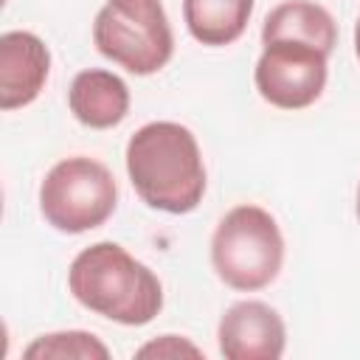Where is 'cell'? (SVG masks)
Instances as JSON below:
<instances>
[{
  "label": "cell",
  "instance_id": "1",
  "mask_svg": "<svg viewBox=\"0 0 360 360\" xmlns=\"http://www.w3.org/2000/svg\"><path fill=\"white\" fill-rule=\"evenodd\" d=\"M127 174L138 197L166 214L194 211L208 183L200 143L177 121H149L129 135Z\"/></svg>",
  "mask_w": 360,
  "mask_h": 360
},
{
  "label": "cell",
  "instance_id": "2",
  "mask_svg": "<svg viewBox=\"0 0 360 360\" xmlns=\"http://www.w3.org/2000/svg\"><path fill=\"white\" fill-rule=\"evenodd\" d=\"M68 287L82 307L124 326H143L163 307L160 278L115 242L84 248L70 262Z\"/></svg>",
  "mask_w": 360,
  "mask_h": 360
},
{
  "label": "cell",
  "instance_id": "3",
  "mask_svg": "<svg viewBox=\"0 0 360 360\" xmlns=\"http://www.w3.org/2000/svg\"><path fill=\"white\" fill-rule=\"evenodd\" d=\"M211 264L219 281L239 292H256L276 281L284 264V236L262 205L231 208L211 236Z\"/></svg>",
  "mask_w": 360,
  "mask_h": 360
},
{
  "label": "cell",
  "instance_id": "4",
  "mask_svg": "<svg viewBox=\"0 0 360 360\" xmlns=\"http://www.w3.org/2000/svg\"><path fill=\"white\" fill-rule=\"evenodd\" d=\"M93 42L104 59L135 76L158 73L174 53L160 0H107L96 14Z\"/></svg>",
  "mask_w": 360,
  "mask_h": 360
},
{
  "label": "cell",
  "instance_id": "5",
  "mask_svg": "<svg viewBox=\"0 0 360 360\" xmlns=\"http://www.w3.org/2000/svg\"><path fill=\"white\" fill-rule=\"evenodd\" d=\"M118 202L112 172L84 155L65 158L39 186V211L62 233H84L104 225Z\"/></svg>",
  "mask_w": 360,
  "mask_h": 360
},
{
  "label": "cell",
  "instance_id": "6",
  "mask_svg": "<svg viewBox=\"0 0 360 360\" xmlns=\"http://www.w3.org/2000/svg\"><path fill=\"white\" fill-rule=\"evenodd\" d=\"M326 59L329 53L309 42H264V51L253 68L256 90L278 110H304L315 104L326 87Z\"/></svg>",
  "mask_w": 360,
  "mask_h": 360
},
{
  "label": "cell",
  "instance_id": "7",
  "mask_svg": "<svg viewBox=\"0 0 360 360\" xmlns=\"http://www.w3.org/2000/svg\"><path fill=\"white\" fill-rule=\"evenodd\" d=\"M217 340L228 360H278L287 346V329L270 304L236 301L219 318Z\"/></svg>",
  "mask_w": 360,
  "mask_h": 360
},
{
  "label": "cell",
  "instance_id": "8",
  "mask_svg": "<svg viewBox=\"0 0 360 360\" xmlns=\"http://www.w3.org/2000/svg\"><path fill=\"white\" fill-rule=\"evenodd\" d=\"M51 73V51L31 31H6L0 37V110L11 112L31 104Z\"/></svg>",
  "mask_w": 360,
  "mask_h": 360
},
{
  "label": "cell",
  "instance_id": "9",
  "mask_svg": "<svg viewBox=\"0 0 360 360\" xmlns=\"http://www.w3.org/2000/svg\"><path fill=\"white\" fill-rule=\"evenodd\" d=\"M68 104L79 124L90 129H110L129 112V87L112 70L87 68L70 82Z\"/></svg>",
  "mask_w": 360,
  "mask_h": 360
},
{
  "label": "cell",
  "instance_id": "10",
  "mask_svg": "<svg viewBox=\"0 0 360 360\" xmlns=\"http://www.w3.org/2000/svg\"><path fill=\"white\" fill-rule=\"evenodd\" d=\"M276 39H298L321 48L323 53H332L338 42V25L332 14L318 3L287 0L276 6L262 25V42H276Z\"/></svg>",
  "mask_w": 360,
  "mask_h": 360
},
{
  "label": "cell",
  "instance_id": "11",
  "mask_svg": "<svg viewBox=\"0 0 360 360\" xmlns=\"http://www.w3.org/2000/svg\"><path fill=\"white\" fill-rule=\"evenodd\" d=\"M253 14V0H183L188 34L211 48L236 42Z\"/></svg>",
  "mask_w": 360,
  "mask_h": 360
},
{
  "label": "cell",
  "instance_id": "12",
  "mask_svg": "<svg viewBox=\"0 0 360 360\" xmlns=\"http://www.w3.org/2000/svg\"><path fill=\"white\" fill-rule=\"evenodd\" d=\"M25 360H107L110 349L90 332L68 329V332H51L39 335L34 343L22 352Z\"/></svg>",
  "mask_w": 360,
  "mask_h": 360
},
{
  "label": "cell",
  "instance_id": "13",
  "mask_svg": "<svg viewBox=\"0 0 360 360\" xmlns=\"http://www.w3.org/2000/svg\"><path fill=\"white\" fill-rule=\"evenodd\" d=\"M138 357H202V349H197L191 340L177 338V335H160L152 343H143Z\"/></svg>",
  "mask_w": 360,
  "mask_h": 360
},
{
  "label": "cell",
  "instance_id": "14",
  "mask_svg": "<svg viewBox=\"0 0 360 360\" xmlns=\"http://www.w3.org/2000/svg\"><path fill=\"white\" fill-rule=\"evenodd\" d=\"M354 53H357V59H360V17H357V22H354Z\"/></svg>",
  "mask_w": 360,
  "mask_h": 360
},
{
  "label": "cell",
  "instance_id": "15",
  "mask_svg": "<svg viewBox=\"0 0 360 360\" xmlns=\"http://www.w3.org/2000/svg\"><path fill=\"white\" fill-rule=\"evenodd\" d=\"M354 208H357V219H360V186H357V205Z\"/></svg>",
  "mask_w": 360,
  "mask_h": 360
}]
</instances>
